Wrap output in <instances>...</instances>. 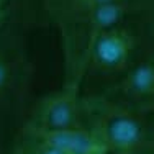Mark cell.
I'll list each match as a JSON object with an SVG mask.
<instances>
[{
    "label": "cell",
    "mask_w": 154,
    "mask_h": 154,
    "mask_svg": "<svg viewBox=\"0 0 154 154\" xmlns=\"http://www.w3.org/2000/svg\"><path fill=\"white\" fill-rule=\"evenodd\" d=\"M102 97L139 112L151 113L154 103V48L141 57Z\"/></svg>",
    "instance_id": "cell-4"
},
{
    "label": "cell",
    "mask_w": 154,
    "mask_h": 154,
    "mask_svg": "<svg viewBox=\"0 0 154 154\" xmlns=\"http://www.w3.org/2000/svg\"><path fill=\"white\" fill-rule=\"evenodd\" d=\"M41 2L48 20L56 26L57 23L71 17H75L105 3L118 2V0H41Z\"/></svg>",
    "instance_id": "cell-6"
},
{
    "label": "cell",
    "mask_w": 154,
    "mask_h": 154,
    "mask_svg": "<svg viewBox=\"0 0 154 154\" xmlns=\"http://www.w3.org/2000/svg\"><path fill=\"white\" fill-rule=\"evenodd\" d=\"M0 154H64V152L56 151V149L43 144L38 139L33 138L31 134H28L26 131L18 128L13 138L10 139V143Z\"/></svg>",
    "instance_id": "cell-7"
},
{
    "label": "cell",
    "mask_w": 154,
    "mask_h": 154,
    "mask_svg": "<svg viewBox=\"0 0 154 154\" xmlns=\"http://www.w3.org/2000/svg\"><path fill=\"white\" fill-rule=\"evenodd\" d=\"M30 77V64L20 41L0 28V110L20 98Z\"/></svg>",
    "instance_id": "cell-5"
},
{
    "label": "cell",
    "mask_w": 154,
    "mask_h": 154,
    "mask_svg": "<svg viewBox=\"0 0 154 154\" xmlns=\"http://www.w3.org/2000/svg\"><path fill=\"white\" fill-rule=\"evenodd\" d=\"M85 125L103 146V154H154L151 113L125 107L102 95H84Z\"/></svg>",
    "instance_id": "cell-2"
},
{
    "label": "cell",
    "mask_w": 154,
    "mask_h": 154,
    "mask_svg": "<svg viewBox=\"0 0 154 154\" xmlns=\"http://www.w3.org/2000/svg\"><path fill=\"white\" fill-rule=\"evenodd\" d=\"M154 48V7L122 18L92 41L80 71L82 95H102Z\"/></svg>",
    "instance_id": "cell-1"
},
{
    "label": "cell",
    "mask_w": 154,
    "mask_h": 154,
    "mask_svg": "<svg viewBox=\"0 0 154 154\" xmlns=\"http://www.w3.org/2000/svg\"><path fill=\"white\" fill-rule=\"evenodd\" d=\"M21 126L38 131L71 130L85 125V102L79 84H61L33 103Z\"/></svg>",
    "instance_id": "cell-3"
},
{
    "label": "cell",
    "mask_w": 154,
    "mask_h": 154,
    "mask_svg": "<svg viewBox=\"0 0 154 154\" xmlns=\"http://www.w3.org/2000/svg\"><path fill=\"white\" fill-rule=\"evenodd\" d=\"M151 115H152V118H154V103H152V108H151Z\"/></svg>",
    "instance_id": "cell-8"
}]
</instances>
